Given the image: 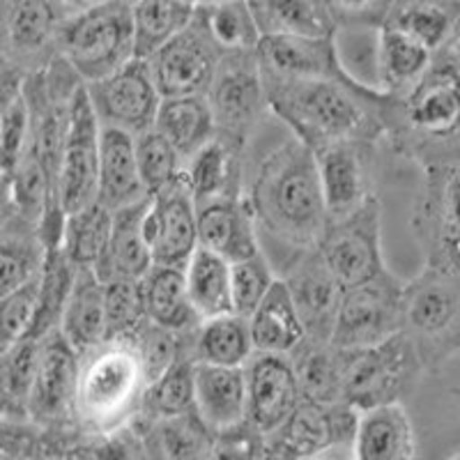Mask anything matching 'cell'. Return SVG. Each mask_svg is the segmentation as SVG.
<instances>
[{"label": "cell", "instance_id": "7bdbcfd3", "mask_svg": "<svg viewBox=\"0 0 460 460\" xmlns=\"http://www.w3.org/2000/svg\"><path fill=\"white\" fill-rule=\"evenodd\" d=\"M458 19L460 0H394L385 23L401 28L438 53L451 37Z\"/></svg>", "mask_w": 460, "mask_h": 460}, {"label": "cell", "instance_id": "c3c4849f", "mask_svg": "<svg viewBox=\"0 0 460 460\" xmlns=\"http://www.w3.org/2000/svg\"><path fill=\"white\" fill-rule=\"evenodd\" d=\"M106 293V339H127L147 320L141 279L115 277L104 281Z\"/></svg>", "mask_w": 460, "mask_h": 460}, {"label": "cell", "instance_id": "8fae6325", "mask_svg": "<svg viewBox=\"0 0 460 460\" xmlns=\"http://www.w3.org/2000/svg\"><path fill=\"white\" fill-rule=\"evenodd\" d=\"M205 97L219 131L249 141L270 111L256 49L224 53Z\"/></svg>", "mask_w": 460, "mask_h": 460}, {"label": "cell", "instance_id": "5bb4252c", "mask_svg": "<svg viewBox=\"0 0 460 460\" xmlns=\"http://www.w3.org/2000/svg\"><path fill=\"white\" fill-rule=\"evenodd\" d=\"M65 16L58 0H3V65L26 76L47 67Z\"/></svg>", "mask_w": 460, "mask_h": 460}, {"label": "cell", "instance_id": "d6a6232c", "mask_svg": "<svg viewBox=\"0 0 460 460\" xmlns=\"http://www.w3.org/2000/svg\"><path fill=\"white\" fill-rule=\"evenodd\" d=\"M299 376L304 398L323 402H339L343 380L350 364L352 348L336 345L334 341L306 339L290 352ZM343 402V401H341Z\"/></svg>", "mask_w": 460, "mask_h": 460}, {"label": "cell", "instance_id": "83f0119b", "mask_svg": "<svg viewBox=\"0 0 460 460\" xmlns=\"http://www.w3.org/2000/svg\"><path fill=\"white\" fill-rule=\"evenodd\" d=\"M150 199L152 194L147 199L137 200V203L113 212L109 246H106L100 262L94 265L102 281L115 277L143 279L150 272V267L155 265L152 249L146 242V235H143V217L150 208Z\"/></svg>", "mask_w": 460, "mask_h": 460}, {"label": "cell", "instance_id": "f5cc1de1", "mask_svg": "<svg viewBox=\"0 0 460 460\" xmlns=\"http://www.w3.org/2000/svg\"><path fill=\"white\" fill-rule=\"evenodd\" d=\"M184 332L168 330L164 324L152 323L150 318L138 327V332L131 339L137 341L138 352H141L143 361H146L147 376L150 382L157 380L159 376L168 371L175 364L184 350Z\"/></svg>", "mask_w": 460, "mask_h": 460}, {"label": "cell", "instance_id": "f907efd6", "mask_svg": "<svg viewBox=\"0 0 460 460\" xmlns=\"http://www.w3.org/2000/svg\"><path fill=\"white\" fill-rule=\"evenodd\" d=\"M279 274L265 252L249 256L244 261L230 262V283H233V311L240 315H249L258 309V304L272 290Z\"/></svg>", "mask_w": 460, "mask_h": 460}, {"label": "cell", "instance_id": "1f68e13d", "mask_svg": "<svg viewBox=\"0 0 460 460\" xmlns=\"http://www.w3.org/2000/svg\"><path fill=\"white\" fill-rule=\"evenodd\" d=\"M60 332L79 355H85L106 341L104 281L94 267L79 265L72 297L60 320Z\"/></svg>", "mask_w": 460, "mask_h": 460}, {"label": "cell", "instance_id": "603a6c76", "mask_svg": "<svg viewBox=\"0 0 460 460\" xmlns=\"http://www.w3.org/2000/svg\"><path fill=\"white\" fill-rule=\"evenodd\" d=\"M199 244L228 262L262 252L261 230L246 194L199 200Z\"/></svg>", "mask_w": 460, "mask_h": 460}, {"label": "cell", "instance_id": "f35d334b", "mask_svg": "<svg viewBox=\"0 0 460 460\" xmlns=\"http://www.w3.org/2000/svg\"><path fill=\"white\" fill-rule=\"evenodd\" d=\"M262 37H336L334 19L324 0H249Z\"/></svg>", "mask_w": 460, "mask_h": 460}, {"label": "cell", "instance_id": "bcb514c9", "mask_svg": "<svg viewBox=\"0 0 460 460\" xmlns=\"http://www.w3.org/2000/svg\"><path fill=\"white\" fill-rule=\"evenodd\" d=\"M113 212L100 200L67 215L60 246L76 265L94 267L104 256L111 240Z\"/></svg>", "mask_w": 460, "mask_h": 460}, {"label": "cell", "instance_id": "4fadbf2b", "mask_svg": "<svg viewBox=\"0 0 460 460\" xmlns=\"http://www.w3.org/2000/svg\"><path fill=\"white\" fill-rule=\"evenodd\" d=\"M85 85L102 127H115L134 137L155 127L164 97L146 58H134L104 79Z\"/></svg>", "mask_w": 460, "mask_h": 460}, {"label": "cell", "instance_id": "4316f807", "mask_svg": "<svg viewBox=\"0 0 460 460\" xmlns=\"http://www.w3.org/2000/svg\"><path fill=\"white\" fill-rule=\"evenodd\" d=\"M49 246L40 226L3 205L0 217V295L35 281L44 270Z\"/></svg>", "mask_w": 460, "mask_h": 460}, {"label": "cell", "instance_id": "9a60e30c", "mask_svg": "<svg viewBox=\"0 0 460 460\" xmlns=\"http://www.w3.org/2000/svg\"><path fill=\"white\" fill-rule=\"evenodd\" d=\"M377 143L350 138L314 150L330 219L352 215L377 196Z\"/></svg>", "mask_w": 460, "mask_h": 460}, {"label": "cell", "instance_id": "d590c367", "mask_svg": "<svg viewBox=\"0 0 460 460\" xmlns=\"http://www.w3.org/2000/svg\"><path fill=\"white\" fill-rule=\"evenodd\" d=\"M23 84H26V74L3 65V74H0V168H3V180L12 178V172L31 146L32 115Z\"/></svg>", "mask_w": 460, "mask_h": 460}, {"label": "cell", "instance_id": "b9f144b4", "mask_svg": "<svg viewBox=\"0 0 460 460\" xmlns=\"http://www.w3.org/2000/svg\"><path fill=\"white\" fill-rule=\"evenodd\" d=\"M40 367V336H23L0 348V412L3 419H31L28 405Z\"/></svg>", "mask_w": 460, "mask_h": 460}, {"label": "cell", "instance_id": "ffe728a7", "mask_svg": "<svg viewBox=\"0 0 460 460\" xmlns=\"http://www.w3.org/2000/svg\"><path fill=\"white\" fill-rule=\"evenodd\" d=\"M219 58L221 51L194 19L187 31L146 60L162 97H187L208 93Z\"/></svg>", "mask_w": 460, "mask_h": 460}, {"label": "cell", "instance_id": "816d5d0a", "mask_svg": "<svg viewBox=\"0 0 460 460\" xmlns=\"http://www.w3.org/2000/svg\"><path fill=\"white\" fill-rule=\"evenodd\" d=\"M40 277L12 293L0 295V348L32 334L40 309Z\"/></svg>", "mask_w": 460, "mask_h": 460}, {"label": "cell", "instance_id": "11a10c76", "mask_svg": "<svg viewBox=\"0 0 460 460\" xmlns=\"http://www.w3.org/2000/svg\"><path fill=\"white\" fill-rule=\"evenodd\" d=\"M212 458H267V435L249 421L215 435Z\"/></svg>", "mask_w": 460, "mask_h": 460}, {"label": "cell", "instance_id": "ab89813d", "mask_svg": "<svg viewBox=\"0 0 460 460\" xmlns=\"http://www.w3.org/2000/svg\"><path fill=\"white\" fill-rule=\"evenodd\" d=\"M196 5L199 0H131L137 58H150L187 31L194 22Z\"/></svg>", "mask_w": 460, "mask_h": 460}, {"label": "cell", "instance_id": "9f6ffc18", "mask_svg": "<svg viewBox=\"0 0 460 460\" xmlns=\"http://www.w3.org/2000/svg\"><path fill=\"white\" fill-rule=\"evenodd\" d=\"M439 56H445L449 63H454L456 67L460 69V19L458 23H456L454 32H451V37L447 40V44L442 49H439Z\"/></svg>", "mask_w": 460, "mask_h": 460}, {"label": "cell", "instance_id": "8d00e7d4", "mask_svg": "<svg viewBox=\"0 0 460 460\" xmlns=\"http://www.w3.org/2000/svg\"><path fill=\"white\" fill-rule=\"evenodd\" d=\"M249 323H252L256 350L262 352L290 355L306 339V330L297 314L293 295L281 277L265 295V299L258 304V309L249 315Z\"/></svg>", "mask_w": 460, "mask_h": 460}, {"label": "cell", "instance_id": "7dc6e473", "mask_svg": "<svg viewBox=\"0 0 460 460\" xmlns=\"http://www.w3.org/2000/svg\"><path fill=\"white\" fill-rule=\"evenodd\" d=\"M79 265L65 253L63 246H51L47 252L42 277H40V309L31 336H42L53 327H60L67 302L72 297Z\"/></svg>", "mask_w": 460, "mask_h": 460}, {"label": "cell", "instance_id": "52a82bcc", "mask_svg": "<svg viewBox=\"0 0 460 460\" xmlns=\"http://www.w3.org/2000/svg\"><path fill=\"white\" fill-rule=\"evenodd\" d=\"M426 373L412 341L398 332L368 348H352L341 401L361 410L405 402Z\"/></svg>", "mask_w": 460, "mask_h": 460}, {"label": "cell", "instance_id": "f546056e", "mask_svg": "<svg viewBox=\"0 0 460 460\" xmlns=\"http://www.w3.org/2000/svg\"><path fill=\"white\" fill-rule=\"evenodd\" d=\"M196 412L212 433L246 421V385L242 367L196 364Z\"/></svg>", "mask_w": 460, "mask_h": 460}, {"label": "cell", "instance_id": "e575fe53", "mask_svg": "<svg viewBox=\"0 0 460 460\" xmlns=\"http://www.w3.org/2000/svg\"><path fill=\"white\" fill-rule=\"evenodd\" d=\"M141 290L146 314L152 323L175 332H187L200 323V315L189 297L184 267L155 262L141 279Z\"/></svg>", "mask_w": 460, "mask_h": 460}, {"label": "cell", "instance_id": "2e32d148", "mask_svg": "<svg viewBox=\"0 0 460 460\" xmlns=\"http://www.w3.org/2000/svg\"><path fill=\"white\" fill-rule=\"evenodd\" d=\"M81 355L65 339L60 327L40 336V367L31 394L28 417L47 429L74 426V398Z\"/></svg>", "mask_w": 460, "mask_h": 460}, {"label": "cell", "instance_id": "9c48e42d", "mask_svg": "<svg viewBox=\"0 0 460 460\" xmlns=\"http://www.w3.org/2000/svg\"><path fill=\"white\" fill-rule=\"evenodd\" d=\"M412 233L424 265L460 277L458 164L424 168V182L414 199Z\"/></svg>", "mask_w": 460, "mask_h": 460}, {"label": "cell", "instance_id": "74e56055", "mask_svg": "<svg viewBox=\"0 0 460 460\" xmlns=\"http://www.w3.org/2000/svg\"><path fill=\"white\" fill-rule=\"evenodd\" d=\"M155 127L178 147L184 162L219 131L205 94L164 97Z\"/></svg>", "mask_w": 460, "mask_h": 460}, {"label": "cell", "instance_id": "ee69618b", "mask_svg": "<svg viewBox=\"0 0 460 460\" xmlns=\"http://www.w3.org/2000/svg\"><path fill=\"white\" fill-rule=\"evenodd\" d=\"M184 277H187L189 297L200 320L233 311L230 262L224 256L199 246L184 267Z\"/></svg>", "mask_w": 460, "mask_h": 460}, {"label": "cell", "instance_id": "d6986e66", "mask_svg": "<svg viewBox=\"0 0 460 460\" xmlns=\"http://www.w3.org/2000/svg\"><path fill=\"white\" fill-rule=\"evenodd\" d=\"M246 421L272 433L304 401L293 357L256 350L244 367Z\"/></svg>", "mask_w": 460, "mask_h": 460}, {"label": "cell", "instance_id": "3957f363", "mask_svg": "<svg viewBox=\"0 0 460 460\" xmlns=\"http://www.w3.org/2000/svg\"><path fill=\"white\" fill-rule=\"evenodd\" d=\"M385 141L424 168L460 162V69L435 53L429 72L402 93H387Z\"/></svg>", "mask_w": 460, "mask_h": 460}, {"label": "cell", "instance_id": "30bf717a", "mask_svg": "<svg viewBox=\"0 0 460 460\" xmlns=\"http://www.w3.org/2000/svg\"><path fill=\"white\" fill-rule=\"evenodd\" d=\"M405 281L382 270L373 279L345 288L332 341L343 348H368L392 339L402 327Z\"/></svg>", "mask_w": 460, "mask_h": 460}, {"label": "cell", "instance_id": "7402d4cb", "mask_svg": "<svg viewBox=\"0 0 460 460\" xmlns=\"http://www.w3.org/2000/svg\"><path fill=\"white\" fill-rule=\"evenodd\" d=\"M262 74L283 79H311V76H352L336 49V37L270 35L258 44Z\"/></svg>", "mask_w": 460, "mask_h": 460}, {"label": "cell", "instance_id": "db71d44e", "mask_svg": "<svg viewBox=\"0 0 460 460\" xmlns=\"http://www.w3.org/2000/svg\"><path fill=\"white\" fill-rule=\"evenodd\" d=\"M339 31H377L394 0H324Z\"/></svg>", "mask_w": 460, "mask_h": 460}, {"label": "cell", "instance_id": "f1b7e54d", "mask_svg": "<svg viewBox=\"0 0 460 460\" xmlns=\"http://www.w3.org/2000/svg\"><path fill=\"white\" fill-rule=\"evenodd\" d=\"M355 458L359 460H412L417 438L402 402H387L361 410L355 435Z\"/></svg>", "mask_w": 460, "mask_h": 460}, {"label": "cell", "instance_id": "f6af8a7d", "mask_svg": "<svg viewBox=\"0 0 460 460\" xmlns=\"http://www.w3.org/2000/svg\"><path fill=\"white\" fill-rule=\"evenodd\" d=\"M196 364L199 361L184 348L175 364L150 382L138 417L164 419L196 410Z\"/></svg>", "mask_w": 460, "mask_h": 460}, {"label": "cell", "instance_id": "680465c9", "mask_svg": "<svg viewBox=\"0 0 460 460\" xmlns=\"http://www.w3.org/2000/svg\"><path fill=\"white\" fill-rule=\"evenodd\" d=\"M458 172H460V162H458Z\"/></svg>", "mask_w": 460, "mask_h": 460}, {"label": "cell", "instance_id": "836d02e7", "mask_svg": "<svg viewBox=\"0 0 460 460\" xmlns=\"http://www.w3.org/2000/svg\"><path fill=\"white\" fill-rule=\"evenodd\" d=\"M435 53L429 47L402 32L401 28L382 23L377 28L376 69L377 88L389 94L402 93L417 84L433 65Z\"/></svg>", "mask_w": 460, "mask_h": 460}, {"label": "cell", "instance_id": "7a4b0ae2", "mask_svg": "<svg viewBox=\"0 0 460 460\" xmlns=\"http://www.w3.org/2000/svg\"><path fill=\"white\" fill-rule=\"evenodd\" d=\"M246 199L261 235L286 246L290 256L318 246L330 226L318 159L297 137L258 164Z\"/></svg>", "mask_w": 460, "mask_h": 460}, {"label": "cell", "instance_id": "ba28073f", "mask_svg": "<svg viewBox=\"0 0 460 460\" xmlns=\"http://www.w3.org/2000/svg\"><path fill=\"white\" fill-rule=\"evenodd\" d=\"M357 424L359 410L348 402L304 398L277 430L267 433V458H355Z\"/></svg>", "mask_w": 460, "mask_h": 460}, {"label": "cell", "instance_id": "e0dca14e", "mask_svg": "<svg viewBox=\"0 0 460 460\" xmlns=\"http://www.w3.org/2000/svg\"><path fill=\"white\" fill-rule=\"evenodd\" d=\"M100 134L102 125L94 115L90 102L88 85H81L74 100L72 125H69L67 143H65L63 164H60V203L65 215L97 200V184H100Z\"/></svg>", "mask_w": 460, "mask_h": 460}, {"label": "cell", "instance_id": "8992f818", "mask_svg": "<svg viewBox=\"0 0 460 460\" xmlns=\"http://www.w3.org/2000/svg\"><path fill=\"white\" fill-rule=\"evenodd\" d=\"M58 51L67 58L85 84L104 79L134 60L137 47L131 0H109L104 5L65 16Z\"/></svg>", "mask_w": 460, "mask_h": 460}, {"label": "cell", "instance_id": "7c38bea8", "mask_svg": "<svg viewBox=\"0 0 460 460\" xmlns=\"http://www.w3.org/2000/svg\"><path fill=\"white\" fill-rule=\"evenodd\" d=\"M318 249L343 288L368 281L387 270L382 253L380 199L376 196L352 215L330 219Z\"/></svg>", "mask_w": 460, "mask_h": 460}, {"label": "cell", "instance_id": "681fc988", "mask_svg": "<svg viewBox=\"0 0 460 460\" xmlns=\"http://www.w3.org/2000/svg\"><path fill=\"white\" fill-rule=\"evenodd\" d=\"M134 143H137L138 171H141V178L150 194L166 187L184 171V157L157 127H150V129L137 134Z\"/></svg>", "mask_w": 460, "mask_h": 460}, {"label": "cell", "instance_id": "277c9868", "mask_svg": "<svg viewBox=\"0 0 460 460\" xmlns=\"http://www.w3.org/2000/svg\"><path fill=\"white\" fill-rule=\"evenodd\" d=\"M150 376L137 341L106 339L81 355L74 421L93 435H115L129 429L143 408Z\"/></svg>", "mask_w": 460, "mask_h": 460}, {"label": "cell", "instance_id": "4dcf8cb0", "mask_svg": "<svg viewBox=\"0 0 460 460\" xmlns=\"http://www.w3.org/2000/svg\"><path fill=\"white\" fill-rule=\"evenodd\" d=\"M184 348L200 364L217 367H244L256 352L252 323L235 311L200 320L196 327L184 332Z\"/></svg>", "mask_w": 460, "mask_h": 460}, {"label": "cell", "instance_id": "6f0895ef", "mask_svg": "<svg viewBox=\"0 0 460 460\" xmlns=\"http://www.w3.org/2000/svg\"><path fill=\"white\" fill-rule=\"evenodd\" d=\"M60 7L65 10V14H76V12H84L90 10V7H97V5H104L109 0H58Z\"/></svg>", "mask_w": 460, "mask_h": 460}, {"label": "cell", "instance_id": "44dd1931", "mask_svg": "<svg viewBox=\"0 0 460 460\" xmlns=\"http://www.w3.org/2000/svg\"><path fill=\"white\" fill-rule=\"evenodd\" d=\"M152 209L157 215L159 240L155 244V262L187 267L199 249V200L184 171L166 187L152 194Z\"/></svg>", "mask_w": 460, "mask_h": 460}, {"label": "cell", "instance_id": "d4e9b609", "mask_svg": "<svg viewBox=\"0 0 460 460\" xmlns=\"http://www.w3.org/2000/svg\"><path fill=\"white\" fill-rule=\"evenodd\" d=\"M147 196L150 191L138 171L134 134H127L115 127H102L97 200L115 212Z\"/></svg>", "mask_w": 460, "mask_h": 460}, {"label": "cell", "instance_id": "484cf974", "mask_svg": "<svg viewBox=\"0 0 460 460\" xmlns=\"http://www.w3.org/2000/svg\"><path fill=\"white\" fill-rule=\"evenodd\" d=\"M141 438L146 458H212L215 433L196 410L164 419L137 417L131 421Z\"/></svg>", "mask_w": 460, "mask_h": 460}, {"label": "cell", "instance_id": "cb8c5ba5", "mask_svg": "<svg viewBox=\"0 0 460 460\" xmlns=\"http://www.w3.org/2000/svg\"><path fill=\"white\" fill-rule=\"evenodd\" d=\"M246 147L249 141L217 131L200 150L184 162V175L196 200L244 196Z\"/></svg>", "mask_w": 460, "mask_h": 460}, {"label": "cell", "instance_id": "5b68a950", "mask_svg": "<svg viewBox=\"0 0 460 460\" xmlns=\"http://www.w3.org/2000/svg\"><path fill=\"white\" fill-rule=\"evenodd\" d=\"M426 373H438L460 352V277L438 267L424 270L402 288V327Z\"/></svg>", "mask_w": 460, "mask_h": 460}, {"label": "cell", "instance_id": "6da1fadb", "mask_svg": "<svg viewBox=\"0 0 460 460\" xmlns=\"http://www.w3.org/2000/svg\"><path fill=\"white\" fill-rule=\"evenodd\" d=\"M270 111L311 150L336 141H385L387 93L355 74L283 79L262 74Z\"/></svg>", "mask_w": 460, "mask_h": 460}, {"label": "cell", "instance_id": "ac0fdd59", "mask_svg": "<svg viewBox=\"0 0 460 460\" xmlns=\"http://www.w3.org/2000/svg\"><path fill=\"white\" fill-rule=\"evenodd\" d=\"M279 277L293 295L297 314L309 339L332 341L345 288L324 262L318 246L288 258Z\"/></svg>", "mask_w": 460, "mask_h": 460}, {"label": "cell", "instance_id": "60d3db41", "mask_svg": "<svg viewBox=\"0 0 460 460\" xmlns=\"http://www.w3.org/2000/svg\"><path fill=\"white\" fill-rule=\"evenodd\" d=\"M194 19L208 32L221 56L233 51H253L262 40L249 0H200Z\"/></svg>", "mask_w": 460, "mask_h": 460}]
</instances>
